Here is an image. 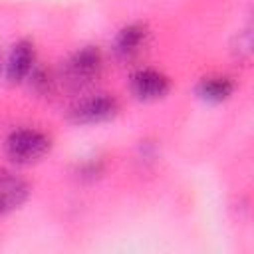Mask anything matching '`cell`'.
<instances>
[{"label": "cell", "mask_w": 254, "mask_h": 254, "mask_svg": "<svg viewBox=\"0 0 254 254\" xmlns=\"http://www.w3.org/2000/svg\"><path fill=\"white\" fill-rule=\"evenodd\" d=\"M129 85H131L133 95L141 101H157V99H163L171 91V79L165 73L151 69V67L137 69L131 75Z\"/></svg>", "instance_id": "cell-4"}, {"label": "cell", "mask_w": 254, "mask_h": 254, "mask_svg": "<svg viewBox=\"0 0 254 254\" xmlns=\"http://www.w3.org/2000/svg\"><path fill=\"white\" fill-rule=\"evenodd\" d=\"M30 194L28 183L16 173L0 167V214L20 208Z\"/></svg>", "instance_id": "cell-6"}, {"label": "cell", "mask_w": 254, "mask_h": 254, "mask_svg": "<svg viewBox=\"0 0 254 254\" xmlns=\"http://www.w3.org/2000/svg\"><path fill=\"white\" fill-rule=\"evenodd\" d=\"M119 113V103L111 95H93L77 101L71 109L67 119L75 125H97L111 121Z\"/></svg>", "instance_id": "cell-3"}, {"label": "cell", "mask_w": 254, "mask_h": 254, "mask_svg": "<svg viewBox=\"0 0 254 254\" xmlns=\"http://www.w3.org/2000/svg\"><path fill=\"white\" fill-rule=\"evenodd\" d=\"M145 40H147V28L143 24H139V22L127 24L117 32V36L113 40V52L117 58L129 60L143 48Z\"/></svg>", "instance_id": "cell-7"}, {"label": "cell", "mask_w": 254, "mask_h": 254, "mask_svg": "<svg viewBox=\"0 0 254 254\" xmlns=\"http://www.w3.org/2000/svg\"><path fill=\"white\" fill-rule=\"evenodd\" d=\"M232 91H234V83L230 77L224 75L204 77L196 85V95L206 103H222L232 95Z\"/></svg>", "instance_id": "cell-8"}, {"label": "cell", "mask_w": 254, "mask_h": 254, "mask_svg": "<svg viewBox=\"0 0 254 254\" xmlns=\"http://www.w3.org/2000/svg\"><path fill=\"white\" fill-rule=\"evenodd\" d=\"M52 149V141L38 129H16L6 137V157L16 165H32L42 161Z\"/></svg>", "instance_id": "cell-1"}, {"label": "cell", "mask_w": 254, "mask_h": 254, "mask_svg": "<svg viewBox=\"0 0 254 254\" xmlns=\"http://www.w3.org/2000/svg\"><path fill=\"white\" fill-rule=\"evenodd\" d=\"M101 64L103 58L99 48L85 46L77 50L75 54L69 56V60L64 65V83L75 91L91 85L101 73Z\"/></svg>", "instance_id": "cell-2"}, {"label": "cell", "mask_w": 254, "mask_h": 254, "mask_svg": "<svg viewBox=\"0 0 254 254\" xmlns=\"http://www.w3.org/2000/svg\"><path fill=\"white\" fill-rule=\"evenodd\" d=\"M234 52L242 58H248L250 52H252V36H250V30H244L242 34H238V44L234 48Z\"/></svg>", "instance_id": "cell-10"}, {"label": "cell", "mask_w": 254, "mask_h": 254, "mask_svg": "<svg viewBox=\"0 0 254 254\" xmlns=\"http://www.w3.org/2000/svg\"><path fill=\"white\" fill-rule=\"evenodd\" d=\"M83 179H95L97 175H101V163H87L79 169Z\"/></svg>", "instance_id": "cell-11"}, {"label": "cell", "mask_w": 254, "mask_h": 254, "mask_svg": "<svg viewBox=\"0 0 254 254\" xmlns=\"http://www.w3.org/2000/svg\"><path fill=\"white\" fill-rule=\"evenodd\" d=\"M34 62H36V52H34V44L30 40H18L8 56L6 62V79L8 83H22L24 79H28V75L34 69Z\"/></svg>", "instance_id": "cell-5"}, {"label": "cell", "mask_w": 254, "mask_h": 254, "mask_svg": "<svg viewBox=\"0 0 254 254\" xmlns=\"http://www.w3.org/2000/svg\"><path fill=\"white\" fill-rule=\"evenodd\" d=\"M28 77H30V85H32V89H34L36 93L46 95V93L52 91V77H50L44 69H36V67H34Z\"/></svg>", "instance_id": "cell-9"}]
</instances>
